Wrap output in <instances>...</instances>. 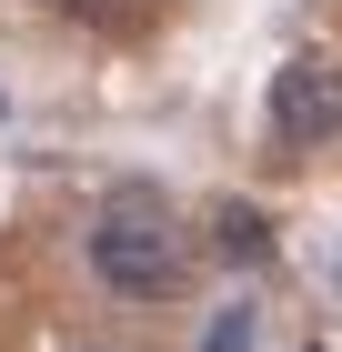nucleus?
<instances>
[{"mask_svg":"<svg viewBox=\"0 0 342 352\" xmlns=\"http://www.w3.org/2000/svg\"><path fill=\"white\" fill-rule=\"evenodd\" d=\"M191 352H262V302H252V292L211 302V312H202V342H191Z\"/></svg>","mask_w":342,"mask_h":352,"instance_id":"obj_3","label":"nucleus"},{"mask_svg":"<svg viewBox=\"0 0 342 352\" xmlns=\"http://www.w3.org/2000/svg\"><path fill=\"white\" fill-rule=\"evenodd\" d=\"M262 111H272V141H282V151H332L342 141V60H322V51L282 60Z\"/></svg>","mask_w":342,"mask_h":352,"instance_id":"obj_2","label":"nucleus"},{"mask_svg":"<svg viewBox=\"0 0 342 352\" xmlns=\"http://www.w3.org/2000/svg\"><path fill=\"white\" fill-rule=\"evenodd\" d=\"M51 10H101V0H51Z\"/></svg>","mask_w":342,"mask_h":352,"instance_id":"obj_5","label":"nucleus"},{"mask_svg":"<svg viewBox=\"0 0 342 352\" xmlns=\"http://www.w3.org/2000/svg\"><path fill=\"white\" fill-rule=\"evenodd\" d=\"M81 262H91V282H101L111 302H171L182 292V262H191L182 212H171L161 191H141V182L101 191V212L81 232Z\"/></svg>","mask_w":342,"mask_h":352,"instance_id":"obj_1","label":"nucleus"},{"mask_svg":"<svg viewBox=\"0 0 342 352\" xmlns=\"http://www.w3.org/2000/svg\"><path fill=\"white\" fill-rule=\"evenodd\" d=\"M211 242H222V262H272V221L252 201H222L211 212Z\"/></svg>","mask_w":342,"mask_h":352,"instance_id":"obj_4","label":"nucleus"},{"mask_svg":"<svg viewBox=\"0 0 342 352\" xmlns=\"http://www.w3.org/2000/svg\"><path fill=\"white\" fill-rule=\"evenodd\" d=\"M332 292H342V262H332Z\"/></svg>","mask_w":342,"mask_h":352,"instance_id":"obj_6","label":"nucleus"}]
</instances>
